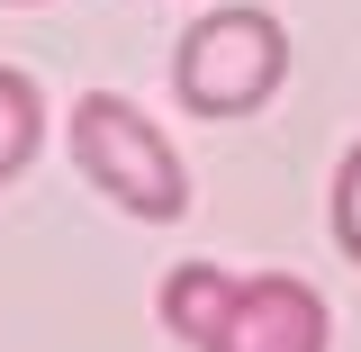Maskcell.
<instances>
[{
  "mask_svg": "<svg viewBox=\"0 0 361 352\" xmlns=\"http://www.w3.org/2000/svg\"><path fill=\"white\" fill-rule=\"evenodd\" d=\"M154 316L190 352H334V316L307 280L289 271H226V262H180L154 289Z\"/></svg>",
  "mask_w": 361,
  "mask_h": 352,
  "instance_id": "6da1fadb",
  "label": "cell"
},
{
  "mask_svg": "<svg viewBox=\"0 0 361 352\" xmlns=\"http://www.w3.org/2000/svg\"><path fill=\"white\" fill-rule=\"evenodd\" d=\"M63 135H73L82 181L109 199V208H127V217H145V226L190 217V163H180V145L154 127L135 99H118V90H82Z\"/></svg>",
  "mask_w": 361,
  "mask_h": 352,
  "instance_id": "7a4b0ae2",
  "label": "cell"
},
{
  "mask_svg": "<svg viewBox=\"0 0 361 352\" xmlns=\"http://www.w3.org/2000/svg\"><path fill=\"white\" fill-rule=\"evenodd\" d=\"M289 82V28L271 9H208L172 45V90L190 118H253L271 90Z\"/></svg>",
  "mask_w": 361,
  "mask_h": 352,
  "instance_id": "3957f363",
  "label": "cell"
},
{
  "mask_svg": "<svg viewBox=\"0 0 361 352\" xmlns=\"http://www.w3.org/2000/svg\"><path fill=\"white\" fill-rule=\"evenodd\" d=\"M37 145H45V90L18 63H0V190L37 163Z\"/></svg>",
  "mask_w": 361,
  "mask_h": 352,
  "instance_id": "277c9868",
  "label": "cell"
},
{
  "mask_svg": "<svg viewBox=\"0 0 361 352\" xmlns=\"http://www.w3.org/2000/svg\"><path fill=\"white\" fill-rule=\"evenodd\" d=\"M325 226H334L343 262L361 271V135L343 145V163H334V190H325Z\"/></svg>",
  "mask_w": 361,
  "mask_h": 352,
  "instance_id": "5b68a950",
  "label": "cell"
},
{
  "mask_svg": "<svg viewBox=\"0 0 361 352\" xmlns=\"http://www.w3.org/2000/svg\"><path fill=\"white\" fill-rule=\"evenodd\" d=\"M9 9H27V0H9Z\"/></svg>",
  "mask_w": 361,
  "mask_h": 352,
  "instance_id": "8992f818",
  "label": "cell"
}]
</instances>
